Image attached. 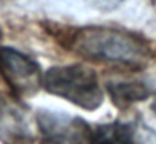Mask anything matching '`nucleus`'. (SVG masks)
Returning <instances> with one entry per match:
<instances>
[{
  "label": "nucleus",
  "instance_id": "f257e3e1",
  "mask_svg": "<svg viewBox=\"0 0 156 144\" xmlns=\"http://www.w3.org/2000/svg\"><path fill=\"white\" fill-rule=\"evenodd\" d=\"M71 49L84 59L134 69L144 67L151 57L146 42L139 37L104 27L77 30L71 39Z\"/></svg>",
  "mask_w": 156,
  "mask_h": 144
},
{
  "label": "nucleus",
  "instance_id": "f03ea898",
  "mask_svg": "<svg viewBox=\"0 0 156 144\" xmlns=\"http://www.w3.org/2000/svg\"><path fill=\"white\" fill-rule=\"evenodd\" d=\"M44 87L47 92L87 111L98 109L104 99L96 72L81 64L49 69L44 74Z\"/></svg>",
  "mask_w": 156,
  "mask_h": 144
},
{
  "label": "nucleus",
  "instance_id": "7ed1b4c3",
  "mask_svg": "<svg viewBox=\"0 0 156 144\" xmlns=\"http://www.w3.org/2000/svg\"><path fill=\"white\" fill-rule=\"evenodd\" d=\"M0 76L19 97L32 96L44 84L39 64L10 47H0Z\"/></svg>",
  "mask_w": 156,
  "mask_h": 144
},
{
  "label": "nucleus",
  "instance_id": "20e7f679",
  "mask_svg": "<svg viewBox=\"0 0 156 144\" xmlns=\"http://www.w3.org/2000/svg\"><path fill=\"white\" fill-rule=\"evenodd\" d=\"M37 124L44 144H92L94 131L79 117L39 111Z\"/></svg>",
  "mask_w": 156,
  "mask_h": 144
},
{
  "label": "nucleus",
  "instance_id": "39448f33",
  "mask_svg": "<svg viewBox=\"0 0 156 144\" xmlns=\"http://www.w3.org/2000/svg\"><path fill=\"white\" fill-rule=\"evenodd\" d=\"M0 141L4 144H34V134L22 107L5 96H0Z\"/></svg>",
  "mask_w": 156,
  "mask_h": 144
},
{
  "label": "nucleus",
  "instance_id": "423d86ee",
  "mask_svg": "<svg viewBox=\"0 0 156 144\" xmlns=\"http://www.w3.org/2000/svg\"><path fill=\"white\" fill-rule=\"evenodd\" d=\"M108 92L111 96L112 102L118 107H128L133 102L144 100L149 96V89L141 82H109L108 84Z\"/></svg>",
  "mask_w": 156,
  "mask_h": 144
},
{
  "label": "nucleus",
  "instance_id": "0eeeda50",
  "mask_svg": "<svg viewBox=\"0 0 156 144\" xmlns=\"http://www.w3.org/2000/svg\"><path fill=\"white\" fill-rule=\"evenodd\" d=\"M92 144H131L129 122L102 124L94 131Z\"/></svg>",
  "mask_w": 156,
  "mask_h": 144
},
{
  "label": "nucleus",
  "instance_id": "6e6552de",
  "mask_svg": "<svg viewBox=\"0 0 156 144\" xmlns=\"http://www.w3.org/2000/svg\"><path fill=\"white\" fill-rule=\"evenodd\" d=\"M131 126V144H156V131L141 121L129 122Z\"/></svg>",
  "mask_w": 156,
  "mask_h": 144
},
{
  "label": "nucleus",
  "instance_id": "1a4fd4ad",
  "mask_svg": "<svg viewBox=\"0 0 156 144\" xmlns=\"http://www.w3.org/2000/svg\"><path fill=\"white\" fill-rule=\"evenodd\" d=\"M89 2H91L92 5L96 7V9H101V10H112V9H116L119 3L124 2V0H89Z\"/></svg>",
  "mask_w": 156,
  "mask_h": 144
},
{
  "label": "nucleus",
  "instance_id": "9d476101",
  "mask_svg": "<svg viewBox=\"0 0 156 144\" xmlns=\"http://www.w3.org/2000/svg\"><path fill=\"white\" fill-rule=\"evenodd\" d=\"M153 111H154V112H156V100H154V102H153Z\"/></svg>",
  "mask_w": 156,
  "mask_h": 144
}]
</instances>
